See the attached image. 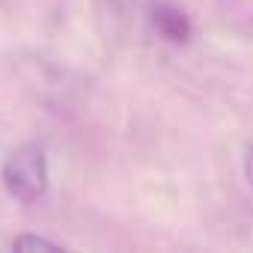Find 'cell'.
<instances>
[{
    "instance_id": "3",
    "label": "cell",
    "mask_w": 253,
    "mask_h": 253,
    "mask_svg": "<svg viewBox=\"0 0 253 253\" xmlns=\"http://www.w3.org/2000/svg\"><path fill=\"white\" fill-rule=\"evenodd\" d=\"M12 250H60L57 241H48L42 235H18L12 241Z\"/></svg>"
},
{
    "instance_id": "1",
    "label": "cell",
    "mask_w": 253,
    "mask_h": 253,
    "mask_svg": "<svg viewBox=\"0 0 253 253\" xmlns=\"http://www.w3.org/2000/svg\"><path fill=\"white\" fill-rule=\"evenodd\" d=\"M0 179H3V188L9 191L12 200H18V203H36L48 191L45 149L39 143L18 146L15 152L6 155L3 167H0Z\"/></svg>"
},
{
    "instance_id": "2",
    "label": "cell",
    "mask_w": 253,
    "mask_h": 253,
    "mask_svg": "<svg viewBox=\"0 0 253 253\" xmlns=\"http://www.w3.org/2000/svg\"><path fill=\"white\" fill-rule=\"evenodd\" d=\"M149 21H152V27L158 30V36H164V39L173 42V45H185V42L191 39V21H188V15H185L179 6L167 3V0L149 6Z\"/></svg>"
},
{
    "instance_id": "4",
    "label": "cell",
    "mask_w": 253,
    "mask_h": 253,
    "mask_svg": "<svg viewBox=\"0 0 253 253\" xmlns=\"http://www.w3.org/2000/svg\"><path fill=\"white\" fill-rule=\"evenodd\" d=\"M244 176H247V182L253 188V143L244 146Z\"/></svg>"
}]
</instances>
